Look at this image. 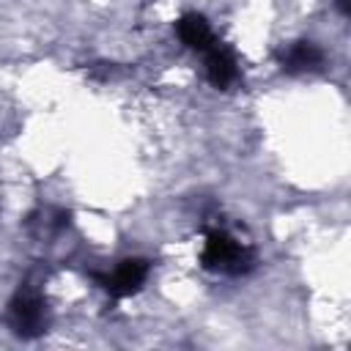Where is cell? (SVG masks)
Wrapping results in <instances>:
<instances>
[{
    "label": "cell",
    "mask_w": 351,
    "mask_h": 351,
    "mask_svg": "<svg viewBox=\"0 0 351 351\" xmlns=\"http://www.w3.org/2000/svg\"><path fill=\"white\" fill-rule=\"evenodd\" d=\"M324 63V52L313 41H296L280 55V66L288 74H302V71H315Z\"/></svg>",
    "instance_id": "8992f818"
},
{
    "label": "cell",
    "mask_w": 351,
    "mask_h": 351,
    "mask_svg": "<svg viewBox=\"0 0 351 351\" xmlns=\"http://www.w3.org/2000/svg\"><path fill=\"white\" fill-rule=\"evenodd\" d=\"M206 55V77H208V82L214 85V88H219V90H228L236 80H239V69H236V58L228 52V49H222L219 44H214L208 52H203Z\"/></svg>",
    "instance_id": "5b68a950"
},
{
    "label": "cell",
    "mask_w": 351,
    "mask_h": 351,
    "mask_svg": "<svg viewBox=\"0 0 351 351\" xmlns=\"http://www.w3.org/2000/svg\"><path fill=\"white\" fill-rule=\"evenodd\" d=\"M176 33L181 38V44H186L189 49L195 52H208L217 38H214V30L211 25L206 22L203 14H184L178 22H176Z\"/></svg>",
    "instance_id": "277c9868"
},
{
    "label": "cell",
    "mask_w": 351,
    "mask_h": 351,
    "mask_svg": "<svg viewBox=\"0 0 351 351\" xmlns=\"http://www.w3.org/2000/svg\"><path fill=\"white\" fill-rule=\"evenodd\" d=\"M8 324H11L14 335H19V337H38L41 332H47L44 296L36 288L22 285L14 293V299L8 302Z\"/></svg>",
    "instance_id": "7a4b0ae2"
},
{
    "label": "cell",
    "mask_w": 351,
    "mask_h": 351,
    "mask_svg": "<svg viewBox=\"0 0 351 351\" xmlns=\"http://www.w3.org/2000/svg\"><path fill=\"white\" fill-rule=\"evenodd\" d=\"M200 266L208 271H217V274L239 277L255 266V250L241 244L228 230L214 228V230H208L206 244L200 250Z\"/></svg>",
    "instance_id": "6da1fadb"
},
{
    "label": "cell",
    "mask_w": 351,
    "mask_h": 351,
    "mask_svg": "<svg viewBox=\"0 0 351 351\" xmlns=\"http://www.w3.org/2000/svg\"><path fill=\"white\" fill-rule=\"evenodd\" d=\"M337 8H340V11L346 14V0H337Z\"/></svg>",
    "instance_id": "52a82bcc"
},
{
    "label": "cell",
    "mask_w": 351,
    "mask_h": 351,
    "mask_svg": "<svg viewBox=\"0 0 351 351\" xmlns=\"http://www.w3.org/2000/svg\"><path fill=\"white\" fill-rule=\"evenodd\" d=\"M148 271H151V263L145 258H123L115 263L112 271L99 274L96 280L112 299H123L143 288V282L148 280Z\"/></svg>",
    "instance_id": "3957f363"
}]
</instances>
